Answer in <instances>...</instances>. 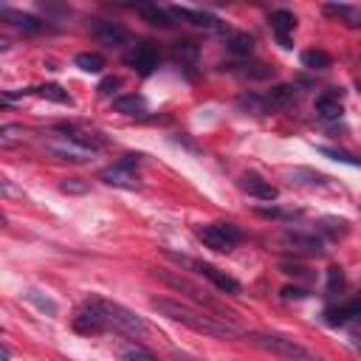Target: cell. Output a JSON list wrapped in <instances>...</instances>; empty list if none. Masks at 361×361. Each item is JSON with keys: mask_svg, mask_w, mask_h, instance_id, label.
Segmentation results:
<instances>
[{"mask_svg": "<svg viewBox=\"0 0 361 361\" xmlns=\"http://www.w3.org/2000/svg\"><path fill=\"white\" fill-rule=\"evenodd\" d=\"M260 217H271V220H291L296 212H285V209H280V206H257L254 209Z\"/></svg>", "mask_w": 361, "mask_h": 361, "instance_id": "obj_33", "label": "cell"}, {"mask_svg": "<svg viewBox=\"0 0 361 361\" xmlns=\"http://www.w3.org/2000/svg\"><path fill=\"white\" fill-rule=\"evenodd\" d=\"M232 71L243 79H257V82L274 76V68H268L265 62H240V65H232Z\"/></svg>", "mask_w": 361, "mask_h": 361, "instance_id": "obj_21", "label": "cell"}, {"mask_svg": "<svg viewBox=\"0 0 361 361\" xmlns=\"http://www.w3.org/2000/svg\"><path fill=\"white\" fill-rule=\"evenodd\" d=\"M328 325H347V322H355L361 325V299H350L339 308H328Z\"/></svg>", "mask_w": 361, "mask_h": 361, "instance_id": "obj_16", "label": "cell"}, {"mask_svg": "<svg viewBox=\"0 0 361 361\" xmlns=\"http://www.w3.org/2000/svg\"><path fill=\"white\" fill-rule=\"evenodd\" d=\"M119 87H121V79H119V76H105V79L99 82V87H96V90H99L102 96H110L113 90H119Z\"/></svg>", "mask_w": 361, "mask_h": 361, "instance_id": "obj_37", "label": "cell"}, {"mask_svg": "<svg viewBox=\"0 0 361 361\" xmlns=\"http://www.w3.org/2000/svg\"><path fill=\"white\" fill-rule=\"evenodd\" d=\"M113 110H119L124 116H142L147 110V99L142 94H127V96H119L113 102Z\"/></svg>", "mask_w": 361, "mask_h": 361, "instance_id": "obj_20", "label": "cell"}, {"mask_svg": "<svg viewBox=\"0 0 361 361\" xmlns=\"http://www.w3.org/2000/svg\"><path fill=\"white\" fill-rule=\"evenodd\" d=\"M3 17H9V20H15L26 34H42L45 28H49V26H45L42 20H37V17H31V15H15V12H3Z\"/></svg>", "mask_w": 361, "mask_h": 361, "instance_id": "obj_27", "label": "cell"}, {"mask_svg": "<svg viewBox=\"0 0 361 361\" xmlns=\"http://www.w3.org/2000/svg\"><path fill=\"white\" fill-rule=\"evenodd\" d=\"M94 37L102 42V45H110V49H116V45H124L130 40L127 28H121L119 23H108V20H96L94 23Z\"/></svg>", "mask_w": 361, "mask_h": 361, "instance_id": "obj_14", "label": "cell"}, {"mask_svg": "<svg viewBox=\"0 0 361 361\" xmlns=\"http://www.w3.org/2000/svg\"><path fill=\"white\" fill-rule=\"evenodd\" d=\"M319 153L328 156V158H333V161H342V164H350V167H361V158H355V156H350V153H344V150H336V147H319Z\"/></svg>", "mask_w": 361, "mask_h": 361, "instance_id": "obj_32", "label": "cell"}, {"mask_svg": "<svg viewBox=\"0 0 361 361\" xmlns=\"http://www.w3.org/2000/svg\"><path fill=\"white\" fill-rule=\"evenodd\" d=\"M283 246H288L291 251H299V254H310V257L325 254V243H322V237L305 235V232H294V229L283 235Z\"/></svg>", "mask_w": 361, "mask_h": 361, "instance_id": "obj_9", "label": "cell"}, {"mask_svg": "<svg viewBox=\"0 0 361 361\" xmlns=\"http://www.w3.org/2000/svg\"><path fill=\"white\" fill-rule=\"evenodd\" d=\"M127 65H133V71H139L142 76H150L158 65V49L156 42H139L135 49L127 54Z\"/></svg>", "mask_w": 361, "mask_h": 361, "instance_id": "obj_8", "label": "cell"}, {"mask_svg": "<svg viewBox=\"0 0 361 361\" xmlns=\"http://www.w3.org/2000/svg\"><path fill=\"white\" fill-rule=\"evenodd\" d=\"M319 232L328 235L330 240H339V237H344V235L350 232V223L342 220V217H325V220L319 223Z\"/></svg>", "mask_w": 361, "mask_h": 361, "instance_id": "obj_26", "label": "cell"}, {"mask_svg": "<svg viewBox=\"0 0 361 361\" xmlns=\"http://www.w3.org/2000/svg\"><path fill=\"white\" fill-rule=\"evenodd\" d=\"M26 296H28V299H31V302H37V305H40V308H42V310H49V313H51V316H54V313H57V305H54V302H49V299H40V296H37V291H28V294H26Z\"/></svg>", "mask_w": 361, "mask_h": 361, "instance_id": "obj_38", "label": "cell"}, {"mask_svg": "<svg viewBox=\"0 0 361 361\" xmlns=\"http://www.w3.org/2000/svg\"><path fill=\"white\" fill-rule=\"evenodd\" d=\"M153 277L156 280H161L164 285H169V288H175V291H184V294H190L195 302H201L206 310H215L217 316H220V319H226V316H229V313H223V308L212 299V296H206V291H201L198 285H192L187 277H180V274H167V271H153Z\"/></svg>", "mask_w": 361, "mask_h": 361, "instance_id": "obj_4", "label": "cell"}, {"mask_svg": "<svg viewBox=\"0 0 361 361\" xmlns=\"http://www.w3.org/2000/svg\"><path fill=\"white\" fill-rule=\"evenodd\" d=\"M342 94H328V96H319L316 99V116L325 119V121H333V119H342V102H339Z\"/></svg>", "mask_w": 361, "mask_h": 361, "instance_id": "obj_19", "label": "cell"}, {"mask_svg": "<svg viewBox=\"0 0 361 361\" xmlns=\"http://www.w3.org/2000/svg\"><path fill=\"white\" fill-rule=\"evenodd\" d=\"M249 342L260 350H268L274 355H283L288 361H319L310 350H305L302 344H296L294 339H285V336H277V333H249Z\"/></svg>", "mask_w": 361, "mask_h": 361, "instance_id": "obj_3", "label": "cell"}, {"mask_svg": "<svg viewBox=\"0 0 361 361\" xmlns=\"http://www.w3.org/2000/svg\"><path fill=\"white\" fill-rule=\"evenodd\" d=\"M229 51L235 54V57H251V51H254V37L251 34H246V31H237V34H232L229 37Z\"/></svg>", "mask_w": 361, "mask_h": 361, "instance_id": "obj_23", "label": "cell"}, {"mask_svg": "<svg viewBox=\"0 0 361 361\" xmlns=\"http://www.w3.org/2000/svg\"><path fill=\"white\" fill-rule=\"evenodd\" d=\"M87 302L102 313V319H105L108 330L124 333V336H130V339H144V336L150 333V328H147V322L142 319V316H135V313L127 310L124 305H116V302H110V299H99V296L87 299Z\"/></svg>", "mask_w": 361, "mask_h": 361, "instance_id": "obj_2", "label": "cell"}, {"mask_svg": "<svg viewBox=\"0 0 361 361\" xmlns=\"http://www.w3.org/2000/svg\"><path fill=\"white\" fill-rule=\"evenodd\" d=\"M153 308L161 310L167 319L172 322H180V325H187L190 330L195 333H203V336H215V339H235L240 330L235 325H229L226 319H220V316H212V313H201L184 302H178V299H153Z\"/></svg>", "mask_w": 361, "mask_h": 361, "instance_id": "obj_1", "label": "cell"}, {"mask_svg": "<svg viewBox=\"0 0 361 361\" xmlns=\"http://www.w3.org/2000/svg\"><path fill=\"white\" fill-rule=\"evenodd\" d=\"M76 65L85 71V74H99L105 68V57L96 54V51H82L76 54Z\"/></svg>", "mask_w": 361, "mask_h": 361, "instance_id": "obj_28", "label": "cell"}, {"mask_svg": "<svg viewBox=\"0 0 361 361\" xmlns=\"http://www.w3.org/2000/svg\"><path fill=\"white\" fill-rule=\"evenodd\" d=\"M169 257H175V254H169ZM178 262H184V265H190V268H195V271H201V274L215 285V288H220L223 294H240V283L235 280V277H229V274H223L220 268H215V265H209V262H195V260H187V257H175Z\"/></svg>", "mask_w": 361, "mask_h": 361, "instance_id": "obj_7", "label": "cell"}, {"mask_svg": "<svg viewBox=\"0 0 361 361\" xmlns=\"http://www.w3.org/2000/svg\"><path fill=\"white\" fill-rule=\"evenodd\" d=\"M330 62H333L330 54L322 51V49H310V51L302 54V65L310 68V71H325V68H330Z\"/></svg>", "mask_w": 361, "mask_h": 361, "instance_id": "obj_25", "label": "cell"}, {"mask_svg": "<svg viewBox=\"0 0 361 361\" xmlns=\"http://www.w3.org/2000/svg\"><path fill=\"white\" fill-rule=\"evenodd\" d=\"M283 271H285V274H294V277H305V274H308V268H302V265H291V262H285Z\"/></svg>", "mask_w": 361, "mask_h": 361, "instance_id": "obj_40", "label": "cell"}, {"mask_svg": "<svg viewBox=\"0 0 361 361\" xmlns=\"http://www.w3.org/2000/svg\"><path fill=\"white\" fill-rule=\"evenodd\" d=\"M74 328H76L79 333H102V330H108L102 313H99L94 305H90V302H85V308H79V313L74 316Z\"/></svg>", "mask_w": 361, "mask_h": 361, "instance_id": "obj_13", "label": "cell"}, {"mask_svg": "<svg viewBox=\"0 0 361 361\" xmlns=\"http://www.w3.org/2000/svg\"><path fill=\"white\" fill-rule=\"evenodd\" d=\"M169 12H172V17L184 20V23H190V26H198V28H206V31H220V28H223V23H220L215 15H209V12H201V9L172 6Z\"/></svg>", "mask_w": 361, "mask_h": 361, "instance_id": "obj_12", "label": "cell"}, {"mask_svg": "<svg viewBox=\"0 0 361 361\" xmlns=\"http://www.w3.org/2000/svg\"><path fill=\"white\" fill-rule=\"evenodd\" d=\"M240 190L246 195L257 198V201H277V195H280V190L271 184V180H265V178H260L254 172H249V175L240 178Z\"/></svg>", "mask_w": 361, "mask_h": 361, "instance_id": "obj_11", "label": "cell"}, {"mask_svg": "<svg viewBox=\"0 0 361 361\" xmlns=\"http://www.w3.org/2000/svg\"><path fill=\"white\" fill-rule=\"evenodd\" d=\"M195 235H198V240H201L206 249H212V251H217V254H229V251L235 249V243L229 240V235L223 232L220 223H215V226H201Z\"/></svg>", "mask_w": 361, "mask_h": 361, "instance_id": "obj_10", "label": "cell"}, {"mask_svg": "<svg viewBox=\"0 0 361 361\" xmlns=\"http://www.w3.org/2000/svg\"><path fill=\"white\" fill-rule=\"evenodd\" d=\"M299 102V87L296 85H280V87H274L268 94V105H271V110H285V108H294Z\"/></svg>", "mask_w": 361, "mask_h": 361, "instance_id": "obj_17", "label": "cell"}, {"mask_svg": "<svg viewBox=\"0 0 361 361\" xmlns=\"http://www.w3.org/2000/svg\"><path fill=\"white\" fill-rule=\"evenodd\" d=\"M355 87H358V90H361V79H358V82H355Z\"/></svg>", "mask_w": 361, "mask_h": 361, "instance_id": "obj_43", "label": "cell"}, {"mask_svg": "<svg viewBox=\"0 0 361 361\" xmlns=\"http://www.w3.org/2000/svg\"><path fill=\"white\" fill-rule=\"evenodd\" d=\"M308 291L305 288H283V299H305Z\"/></svg>", "mask_w": 361, "mask_h": 361, "instance_id": "obj_39", "label": "cell"}, {"mask_svg": "<svg viewBox=\"0 0 361 361\" xmlns=\"http://www.w3.org/2000/svg\"><path fill=\"white\" fill-rule=\"evenodd\" d=\"M139 15L153 23V26H161V28H169L172 26V12L161 9V6H139Z\"/></svg>", "mask_w": 361, "mask_h": 361, "instance_id": "obj_24", "label": "cell"}, {"mask_svg": "<svg viewBox=\"0 0 361 361\" xmlns=\"http://www.w3.org/2000/svg\"><path fill=\"white\" fill-rule=\"evenodd\" d=\"M350 344H353V347H355V353L361 355V336H353V339H350Z\"/></svg>", "mask_w": 361, "mask_h": 361, "instance_id": "obj_41", "label": "cell"}, {"mask_svg": "<svg viewBox=\"0 0 361 361\" xmlns=\"http://www.w3.org/2000/svg\"><path fill=\"white\" fill-rule=\"evenodd\" d=\"M45 150H49L57 161H71V164H85V161L94 158V153H96V150L85 147L82 142L71 139V135H65V133L57 135V139H51L49 144H45Z\"/></svg>", "mask_w": 361, "mask_h": 361, "instance_id": "obj_5", "label": "cell"}, {"mask_svg": "<svg viewBox=\"0 0 361 361\" xmlns=\"http://www.w3.org/2000/svg\"><path fill=\"white\" fill-rule=\"evenodd\" d=\"M342 288H344V274H342V268H330V271H328V291L336 294V291H342Z\"/></svg>", "mask_w": 361, "mask_h": 361, "instance_id": "obj_35", "label": "cell"}, {"mask_svg": "<svg viewBox=\"0 0 361 361\" xmlns=\"http://www.w3.org/2000/svg\"><path fill=\"white\" fill-rule=\"evenodd\" d=\"M12 358V350H9V344H3V361H9Z\"/></svg>", "mask_w": 361, "mask_h": 361, "instance_id": "obj_42", "label": "cell"}, {"mask_svg": "<svg viewBox=\"0 0 361 361\" xmlns=\"http://www.w3.org/2000/svg\"><path fill=\"white\" fill-rule=\"evenodd\" d=\"M23 127L20 124H3L0 127V147H15L23 142Z\"/></svg>", "mask_w": 361, "mask_h": 361, "instance_id": "obj_31", "label": "cell"}, {"mask_svg": "<svg viewBox=\"0 0 361 361\" xmlns=\"http://www.w3.org/2000/svg\"><path fill=\"white\" fill-rule=\"evenodd\" d=\"M172 54H175V60H180V62H195V60H198V45H195L192 40H178L175 49H172Z\"/></svg>", "mask_w": 361, "mask_h": 361, "instance_id": "obj_29", "label": "cell"}, {"mask_svg": "<svg viewBox=\"0 0 361 361\" xmlns=\"http://www.w3.org/2000/svg\"><path fill=\"white\" fill-rule=\"evenodd\" d=\"M237 108L246 110V113H254V116H265V113L271 110L268 96H257V94H243V96L237 99Z\"/></svg>", "mask_w": 361, "mask_h": 361, "instance_id": "obj_22", "label": "cell"}, {"mask_svg": "<svg viewBox=\"0 0 361 361\" xmlns=\"http://www.w3.org/2000/svg\"><path fill=\"white\" fill-rule=\"evenodd\" d=\"M325 15H330V17H339L347 28H361V9L358 6H347V3H328L325 6Z\"/></svg>", "mask_w": 361, "mask_h": 361, "instance_id": "obj_18", "label": "cell"}, {"mask_svg": "<svg viewBox=\"0 0 361 361\" xmlns=\"http://www.w3.org/2000/svg\"><path fill=\"white\" fill-rule=\"evenodd\" d=\"M271 28H274V37L283 49H291V34L296 28V17L288 9H280V12L271 15Z\"/></svg>", "mask_w": 361, "mask_h": 361, "instance_id": "obj_15", "label": "cell"}, {"mask_svg": "<svg viewBox=\"0 0 361 361\" xmlns=\"http://www.w3.org/2000/svg\"><path fill=\"white\" fill-rule=\"evenodd\" d=\"M60 190L68 192V195H85V192H87V184H85L82 178H68V180H62Z\"/></svg>", "mask_w": 361, "mask_h": 361, "instance_id": "obj_34", "label": "cell"}, {"mask_svg": "<svg viewBox=\"0 0 361 361\" xmlns=\"http://www.w3.org/2000/svg\"><path fill=\"white\" fill-rule=\"evenodd\" d=\"M37 94L42 99H49V102H57V105H71L68 90H62L60 85H42V87H37Z\"/></svg>", "mask_w": 361, "mask_h": 361, "instance_id": "obj_30", "label": "cell"}, {"mask_svg": "<svg viewBox=\"0 0 361 361\" xmlns=\"http://www.w3.org/2000/svg\"><path fill=\"white\" fill-rule=\"evenodd\" d=\"M135 164H139V156H127L124 161H119V164L102 169L99 178L105 180V184L119 187V190H139V187H142V180H139V175L133 172Z\"/></svg>", "mask_w": 361, "mask_h": 361, "instance_id": "obj_6", "label": "cell"}, {"mask_svg": "<svg viewBox=\"0 0 361 361\" xmlns=\"http://www.w3.org/2000/svg\"><path fill=\"white\" fill-rule=\"evenodd\" d=\"M124 361H158V358L144 347H133V350L124 353Z\"/></svg>", "mask_w": 361, "mask_h": 361, "instance_id": "obj_36", "label": "cell"}]
</instances>
